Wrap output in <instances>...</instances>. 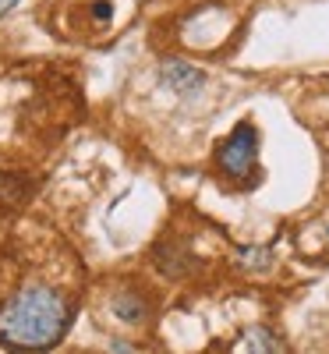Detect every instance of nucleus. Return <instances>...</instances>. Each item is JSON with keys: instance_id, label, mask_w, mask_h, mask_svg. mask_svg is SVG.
<instances>
[{"instance_id": "f257e3e1", "label": "nucleus", "mask_w": 329, "mask_h": 354, "mask_svg": "<svg viewBox=\"0 0 329 354\" xmlns=\"http://www.w3.org/2000/svg\"><path fill=\"white\" fill-rule=\"evenodd\" d=\"M71 326V305L61 290L28 283L0 305V344L15 354H46Z\"/></svg>"}, {"instance_id": "f03ea898", "label": "nucleus", "mask_w": 329, "mask_h": 354, "mask_svg": "<svg viewBox=\"0 0 329 354\" xmlns=\"http://www.w3.org/2000/svg\"><path fill=\"white\" fill-rule=\"evenodd\" d=\"M216 167L223 177L237 185H252L255 181V167H258V131L252 121H241L220 145H216Z\"/></svg>"}, {"instance_id": "7ed1b4c3", "label": "nucleus", "mask_w": 329, "mask_h": 354, "mask_svg": "<svg viewBox=\"0 0 329 354\" xmlns=\"http://www.w3.org/2000/svg\"><path fill=\"white\" fill-rule=\"evenodd\" d=\"M163 82L173 88V93H195V88L205 82V75L202 71H195L191 64H185V61H167L163 64Z\"/></svg>"}, {"instance_id": "20e7f679", "label": "nucleus", "mask_w": 329, "mask_h": 354, "mask_svg": "<svg viewBox=\"0 0 329 354\" xmlns=\"http://www.w3.org/2000/svg\"><path fill=\"white\" fill-rule=\"evenodd\" d=\"M113 312L121 315L124 322H145L149 305H145V298H138V290H121L113 298Z\"/></svg>"}, {"instance_id": "39448f33", "label": "nucleus", "mask_w": 329, "mask_h": 354, "mask_svg": "<svg viewBox=\"0 0 329 354\" xmlns=\"http://www.w3.org/2000/svg\"><path fill=\"white\" fill-rule=\"evenodd\" d=\"M15 4H18V0H0V18H4V15H8Z\"/></svg>"}]
</instances>
